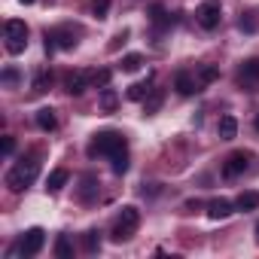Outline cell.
I'll return each mask as SVG.
<instances>
[{
    "instance_id": "277c9868",
    "label": "cell",
    "mask_w": 259,
    "mask_h": 259,
    "mask_svg": "<svg viewBox=\"0 0 259 259\" xmlns=\"http://www.w3.org/2000/svg\"><path fill=\"white\" fill-rule=\"evenodd\" d=\"M4 31H7V52L10 55H22L25 46H28V25L19 22V19H10L4 25Z\"/></svg>"
},
{
    "instance_id": "8fae6325",
    "label": "cell",
    "mask_w": 259,
    "mask_h": 259,
    "mask_svg": "<svg viewBox=\"0 0 259 259\" xmlns=\"http://www.w3.org/2000/svg\"><path fill=\"white\" fill-rule=\"evenodd\" d=\"M174 89H177L180 95H192V92H198V79H192L186 70H180V73L174 76Z\"/></svg>"
},
{
    "instance_id": "484cf974",
    "label": "cell",
    "mask_w": 259,
    "mask_h": 259,
    "mask_svg": "<svg viewBox=\"0 0 259 259\" xmlns=\"http://www.w3.org/2000/svg\"><path fill=\"white\" fill-rule=\"evenodd\" d=\"M98 247H101V238H98V232H89V235H85V250H89V253H95Z\"/></svg>"
},
{
    "instance_id": "5b68a950",
    "label": "cell",
    "mask_w": 259,
    "mask_h": 259,
    "mask_svg": "<svg viewBox=\"0 0 259 259\" xmlns=\"http://www.w3.org/2000/svg\"><path fill=\"white\" fill-rule=\"evenodd\" d=\"M195 19H198V25H201L204 31L220 28V19H223V7H220V0H204V4L198 7V13H195Z\"/></svg>"
},
{
    "instance_id": "9a60e30c",
    "label": "cell",
    "mask_w": 259,
    "mask_h": 259,
    "mask_svg": "<svg viewBox=\"0 0 259 259\" xmlns=\"http://www.w3.org/2000/svg\"><path fill=\"white\" fill-rule=\"evenodd\" d=\"M67 180H70V174H67L64 168H58V171H52V174L46 177V189H49V192H58Z\"/></svg>"
},
{
    "instance_id": "44dd1931",
    "label": "cell",
    "mask_w": 259,
    "mask_h": 259,
    "mask_svg": "<svg viewBox=\"0 0 259 259\" xmlns=\"http://www.w3.org/2000/svg\"><path fill=\"white\" fill-rule=\"evenodd\" d=\"M49 85H52V73H49V70H40L37 79H34V95H43Z\"/></svg>"
},
{
    "instance_id": "4dcf8cb0",
    "label": "cell",
    "mask_w": 259,
    "mask_h": 259,
    "mask_svg": "<svg viewBox=\"0 0 259 259\" xmlns=\"http://www.w3.org/2000/svg\"><path fill=\"white\" fill-rule=\"evenodd\" d=\"M19 4H25V7H31V4H34V0H19Z\"/></svg>"
},
{
    "instance_id": "3957f363",
    "label": "cell",
    "mask_w": 259,
    "mask_h": 259,
    "mask_svg": "<svg viewBox=\"0 0 259 259\" xmlns=\"http://www.w3.org/2000/svg\"><path fill=\"white\" fill-rule=\"evenodd\" d=\"M138 226H141V210H138L135 204H125V207L119 210L116 226H113V241H116V244L128 241V238L138 232Z\"/></svg>"
},
{
    "instance_id": "83f0119b",
    "label": "cell",
    "mask_w": 259,
    "mask_h": 259,
    "mask_svg": "<svg viewBox=\"0 0 259 259\" xmlns=\"http://www.w3.org/2000/svg\"><path fill=\"white\" fill-rule=\"evenodd\" d=\"M238 25H241V31H253V28H256L253 16H241V22H238Z\"/></svg>"
},
{
    "instance_id": "30bf717a",
    "label": "cell",
    "mask_w": 259,
    "mask_h": 259,
    "mask_svg": "<svg viewBox=\"0 0 259 259\" xmlns=\"http://www.w3.org/2000/svg\"><path fill=\"white\" fill-rule=\"evenodd\" d=\"M232 207H235L232 201L217 198V201H210V204H207V217H210V220H229V217H232Z\"/></svg>"
},
{
    "instance_id": "d4e9b609",
    "label": "cell",
    "mask_w": 259,
    "mask_h": 259,
    "mask_svg": "<svg viewBox=\"0 0 259 259\" xmlns=\"http://www.w3.org/2000/svg\"><path fill=\"white\" fill-rule=\"evenodd\" d=\"M92 82L101 85V89H107V85H110V70H98V73H92Z\"/></svg>"
},
{
    "instance_id": "52a82bcc",
    "label": "cell",
    "mask_w": 259,
    "mask_h": 259,
    "mask_svg": "<svg viewBox=\"0 0 259 259\" xmlns=\"http://www.w3.org/2000/svg\"><path fill=\"white\" fill-rule=\"evenodd\" d=\"M238 82L244 89H250V92L259 89V58H250V61H244L238 67Z\"/></svg>"
},
{
    "instance_id": "2e32d148",
    "label": "cell",
    "mask_w": 259,
    "mask_h": 259,
    "mask_svg": "<svg viewBox=\"0 0 259 259\" xmlns=\"http://www.w3.org/2000/svg\"><path fill=\"white\" fill-rule=\"evenodd\" d=\"M217 76H220V67H217V64H201L195 79H198V85H210Z\"/></svg>"
},
{
    "instance_id": "e0dca14e",
    "label": "cell",
    "mask_w": 259,
    "mask_h": 259,
    "mask_svg": "<svg viewBox=\"0 0 259 259\" xmlns=\"http://www.w3.org/2000/svg\"><path fill=\"white\" fill-rule=\"evenodd\" d=\"M162 101H165V92H162V89H153V92L147 95V101H144V113H147V116L156 113V110L162 107Z\"/></svg>"
},
{
    "instance_id": "603a6c76",
    "label": "cell",
    "mask_w": 259,
    "mask_h": 259,
    "mask_svg": "<svg viewBox=\"0 0 259 259\" xmlns=\"http://www.w3.org/2000/svg\"><path fill=\"white\" fill-rule=\"evenodd\" d=\"M116 104H119V98H116V92L113 89H104V95H101V110H116Z\"/></svg>"
},
{
    "instance_id": "7c38bea8",
    "label": "cell",
    "mask_w": 259,
    "mask_h": 259,
    "mask_svg": "<svg viewBox=\"0 0 259 259\" xmlns=\"http://www.w3.org/2000/svg\"><path fill=\"white\" fill-rule=\"evenodd\" d=\"M37 125L43 128V132H55V125H58V119H55V110H52V107H43V110H37Z\"/></svg>"
},
{
    "instance_id": "6da1fadb",
    "label": "cell",
    "mask_w": 259,
    "mask_h": 259,
    "mask_svg": "<svg viewBox=\"0 0 259 259\" xmlns=\"http://www.w3.org/2000/svg\"><path fill=\"white\" fill-rule=\"evenodd\" d=\"M122 150H128V144H125V138H122L119 132H101V135H95L92 144H89V156H92V159H95V156H116V153H122Z\"/></svg>"
},
{
    "instance_id": "5bb4252c",
    "label": "cell",
    "mask_w": 259,
    "mask_h": 259,
    "mask_svg": "<svg viewBox=\"0 0 259 259\" xmlns=\"http://www.w3.org/2000/svg\"><path fill=\"white\" fill-rule=\"evenodd\" d=\"M217 128H220V138H223V141H232V138L238 135V122H235V116H223Z\"/></svg>"
},
{
    "instance_id": "4316f807",
    "label": "cell",
    "mask_w": 259,
    "mask_h": 259,
    "mask_svg": "<svg viewBox=\"0 0 259 259\" xmlns=\"http://www.w3.org/2000/svg\"><path fill=\"white\" fill-rule=\"evenodd\" d=\"M4 82H7V85H16V82H19V70L7 67V70H4Z\"/></svg>"
},
{
    "instance_id": "7402d4cb",
    "label": "cell",
    "mask_w": 259,
    "mask_h": 259,
    "mask_svg": "<svg viewBox=\"0 0 259 259\" xmlns=\"http://www.w3.org/2000/svg\"><path fill=\"white\" fill-rule=\"evenodd\" d=\"M110 162H113V174H125V171H128V150L110 156Z\"/></svg>"
},
{
    "instance_id": "ac0fdd59",
    "label": "cell",
    "mask_w": 259,
    "mask_h": 259,
    "mask_svg": "<svg viewBox=\"0 0 259 259\" xmlns=\"http://www.w3.org/2000/svg\"><path fill=\"white\" fill-rule=\"evenodd\" d=\"M55 256H58V259H73V244H70L67 235H58V241H55Z\"/></svg>"
},
{
    "instance_id": "ba28073f",
    "label": "cell",
    "mask_w": 259,
    "mask_h": 259,
    "mask_svg": "<svg viewBox=\"0 0 259 259\" xmlns=\"http://www.w3.org/2000/svg\"><path fill=\"white\" fill-rule=\"evenodd\" d=\"M247 165H250V153H232L226 162H223V177H238V174H244L247 171Z\"/></svg>"
},
{
    "instance_id": "8992f818",
    "label": "cell",
    "mask_w": 259,
    "mask_h": 259,
    "mask_svg": "<svg viewBox=\"0 0 259 259\" xmlns=\"http://www.w3.org/2000/svg\"><path fill=\"white\" fill-rule=\"evenodd\" d=\"M43 244H46V232L40 229V226H34V229H28L25 232V238H22V253L25 256H37L40 250H43Z\"/></svg>"
},
{
    "instance_id": "1f68e13d",
    "label": "cell",
    "mask_w": 259,
    "mask_h": 259,
    "mask_svg": "<svg viewBox=\"0 0 259 259\" xmlns=\"http://www.w3.org/2000/svg\"><path fill=\"white\" fill-rule=\"evenodd\" d=\"M256 132H259V113H256Z\"/></svg>"
},
{
    "instance_id": "9c48e42d",
    "label": "cell",
    "mask_w": 259,
    "mask_h": 259,
    "mask_svg": "<svg viewBox=\"0 0 259 259\" xmlns=\"http://www.w3.org/2000/svg\"><path fill=\"white\" fill-rule=\"evenodd\" d=\"M89 82H92V76H89L85 70H76V73L67 76V92H70V95H82V92L89 89Z\"/></svg>"
},
{
    "instance_id": "4fadbf2b",
    "label": "cell",
    "mask_w": 259,
    "mask_h": 259,
    "mask_svg": "<svg viewBox=\"0 0 259 259\" xmlns=\"http://www.w3.org/2000/svg\"><path fill=\"white\" fill-rule=\"evenodd\" d=\"M235 207H238V210H256V207H259V192H253V189L241 192L238 201H235Z\"/></svg>"
},
{
    "instance_id": "d6986e66",
    "label": "cell",
    "mask_w": 259,
    "mask_h": 259,
    "mask_svg": "<svg viewBox=\"0 0 259 259\" xmlns=\"http://www.w3.org/2000/svg\"><path fill=\"white\" fill-rule=\"evenodd\" d=\"M153 92V85L150 82H135L132 89H128V98L132 101H147V95Z\"/></svg>"
},
{
    "instance_id": "cb8c5ba5",
    "label": "cell",
    "mask_w": 259,
    "mask_h": 259,
    "mask_svg": "<svg viewBox=\"0 0 259 259\" xmlns=\"http://www.w3.org/2000/svg\"><path fill=\"white\" fill-rule=\"evenodd\" d=\"M107 10H110V0H95V4H92V13L98 19H107Z\"/></svg>"
},
{
    "instance_id": "ffe728a7",
    "label": "cell",
    "mask_w": 259,
    "mask_h": 259,
    "mask_svg": "<svg viewBox=\"0 0 259 259\" xmlns=\"http://www.w3.org/2000/svg\"><path fill=\"white\" fill-rule=\"evenodd\" d=\"M141 64H144V58H141L138 52H132V55H125V58H122V70H125V73L141 70Z\"/></svg>"
},
{
    "instance_id": "7a4b0ae2",
    "label": "cell",
    "mask_w": 259,
    "mask_h": 259,
    "mask_svg": "<svg viewBox=\"0 0 259 259\" xmlns=\"http://www.w3.org/2000/svg\"><path fill=\"white\" fill-rule=\"evenodd\" d=\"M37 171H40V165H37L34 156H31V159H22V162L7 174V186H10V192H22L25 186H31V183L37 180Z\"/></svg>"
},
{
    "instance_id": "f546056e",
    "label": "cell",
    "mask_w": 259,
    "mask_h": 259,
    "mask_svg": "<svg viewBox=\"0 0 259 259\" xmlns=\"http://www.w3.org/2000/svg\"><path fill=\"white\" fill-rule=\"evenodd\" d=\"M13 150H16V141L13 138H4V156H13Z\"/></svg>"
},
{
    "instance_id": "f1b7e54d",
    "label": "cell",
    "mask_w": 259,
    "mask_h": 259,
    "mask_svg": "<svg viewBox=\"0 0 259 259\" xmlns=\"http://www.w3.org/2000/svg\"><path fill=\"white\" fill-rule=\"evenodd\" d=\"M153 22H156V25L165 22V10H162V7H153Z\"/></svg>"
}]
</instances>
